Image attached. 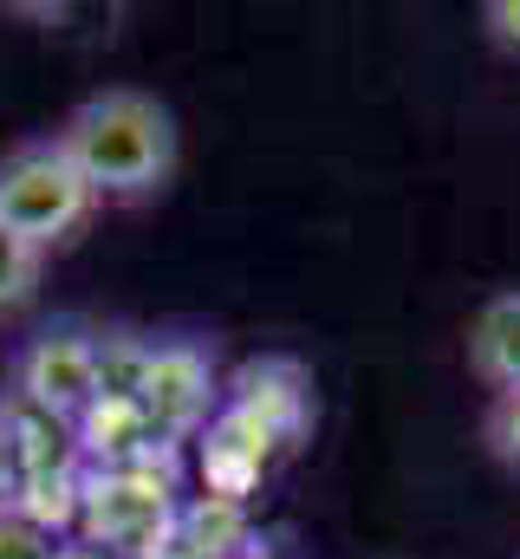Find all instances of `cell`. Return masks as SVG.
Here are the masks:
<instances>
[{"label":"cell","mask_w":520,"mask_h":559,"mask_svg":"<svg viewBox=\"0 0 520 559\" xmlns=\"http://www.w3.org/2000/svg\"><path fill=\"white\" fill-rule=\"evenodd\" d=\"M52 143L72 156V169L92 182L98 202H150L176 182V163H182L176 111L137 85H105L79 98Z\"/></svg>","instance_id":"6da1fadb"},{"label":"cell","mask_w":520,"mask_h":559,"mask_svg":"<svg viewBox=\"0 0 520 559\" xmlns=\"http://www.w3.org/2000/svg\"><path fill=\"white\" fill-rule=\"evenodd\" d=\"M98 215V195L92 182L72 169V156L59 150L52 138H33V143H13L0 156V222L33 241L39 254L79 241V228Z\"/></svg>","instance_id":"7a4b0ae2"},{"label":"cell","mask_w":520,"mask_h":559,"mask_svg":"<svg viewBox=\"0 0 520 559\" xmlns=\"http://www.w3.org/2000/svg\"><path fill=\"white\" fill-rule=\"evenodd\" d=\"M13 404L46 423H85L98 404V338L85 325H46L13 358Z\"/></svg>","instance_id":"3957f363"},{"label":"cell","mask_w":520,"mask_h":559,"mask_svg":"<svg viewBox=\"0 0 520 559\" xmlns=\"http://www.w3.org/2000/svg\"><path fill=\"white\" fill-rule=\"evenodd\" d=\"M130 417L143 436H196L215 423V365L202 345L189 338H163L143 352L137 391H130Z\"/></svg>","instance_id":"277c9868"},{"label":"cell","mask_w":520,"mask_h":559,"mask_svg":"<svg viewBox=\"0 0 520 559\" xmlns=\"http://www.w3.org/2000/svg\"><path fill=\"white\" fill-rule=\"evenodd\" d=\"M79 514H85V547L98 554H150L169 534V488L143 468H105L98 481L79 488Z\"/></svg>","instance_id":"5b68a950"},{"label":"cell","mask_w":520,"mask_h":559,"mask_svg":"<svg viewBox=\"0 0 520 559\" xmlns=\"http://www.w3.org/2000/svg\"><path fill=\"white\" fill-rule=\"evenodd\" d=\"M469 378L495 397V391H520V286H501L475 306L469 338H462Z\"/></svg>","instance_id":"8992f818"},{"label":"cell","mask_w":520,"mask_h":559,"mask_svg":"<svg viewBox=\"0 0 520 559\" xmlns=\"http://www.w3.org/2000/svg\"><path fill=\"white\" fill-rule=\"evenodd\" d=\"M39 274H46V254L0 222V312H20L39 293Z\"/></svg>","instance_id":"52a82bcc"},{"label":"cell","mask_w":520,"mask_h":559,"mask_svg":"<svg viewBox=\"0 0 520 559\" xmlns=\"http://www.w3.org/2000/svg\"><path fill=\"white\" fill-rule=\"evenodd\" d=\"M482 449L508 475H520V391H495L488 397V411H482Z\"/></svg>","instance_id":"ba28073f"},{"label":"cell","mask_w":520,"mask_h":559,"mask_svg":"<svg viewBox=\"0 0 520 559\" xmlns=\"http://www.w3.org/2000/svg\"><path fill=\"white\" fill-rule=\"evenodd\" d=\"M52 534L46 527H33L26 514H13L7 501H0V559H52Z\"/></svg>","instance_id":"9c48e42d"},{"label":"cell","mask_w":520,"mask_h":559,"mask_svg":"<svg viewBox=\"0 0 520 559\" xmlns=\"http://www.w3.org/2000/svg\"><path fill=\"white\" fill-rule=\"evenodd\" d=\"M475 20H482V39L520 66V0H482V13H475Z\"/></svg>","instance_id":"30bf717a"},{"label":"cell","mask_w":520,"mask_h":559,"mask_svg":"<svg viewBox=\"0 0 520 559\" xmlns=\"http://www.w3.org/2000/svg\"><path fill=\"white\" fill-rule=\"evenodd\" d=\"M20 488V455H13V436H7V417H0V501Z\"/></svg>","instance_id":"8fae6325"},{"label":"cell","mask_w":520,"mask_h":559,"mask_svg":"<svg viewBox=\"0 0 520 559\" xmlns=\"http://www.w3.org/2000/svg\"><path fill=\"white\" fill-rule=\"evenodd\" d=\"M52 559H111V554H98V547H59Z\"/></svg>","instance_id":"7c38bea8"},{"label":"cell","mask_w":520,"mask_h":559,"mask_svg":"<svg viewBox=\"0 0 520 559\" xmlns=\"http://www.w3.org/2000/svg\"><path fill=\"white\" fill-rule=\"evenodd\" d=\"M248 559H267V554H248Z\"/></svg>","instance_id":"4fadbf2b"}]
</instances>
